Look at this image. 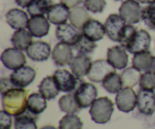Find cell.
<instances>
[{
  "instance_id": "21",
  "label": "cell",
  "mask_w": 155,
  "mask_h": 129,
  "mask_svg": "<svg viewBox=\"0 0 155 129\" xmlns=\"http://www.w3.org/2000/svg\"><path fill=\"white\" fill-rule=\"evenodd\" d=\"M82 33L93 42L99 41L106 34L105 27L101 22L96 20L91 19L86 23L82 30Z\"/></svg>"
},
{
  "instance_id": "18",
  "label": "cell",
  "mask_w": 155,
  "mask_h": 129,
  "mask_svg": "<svg viewBox=\"0 0 155 129\" xmlns=\"http://www.w3.org/2000/svg\"><path fill=\"white\" fill-rule=\"evenodd\" d=\"M6 21L12 28L15 30H22L28 26L29 18L24 11L18 8L9 10L6 14Z\"/></svg>"
},
{
  "instance_id": "37",
  "label": "cell",
  "mask_w": 155,
  "mask_h": 129,
  "mask_svg": "<svg viewBox=\"0 0 155 129\" xmlns=\"http://www.w3.org/2000/svg\"><path fill=\"white\" fill-rule=\"evenodd\" d=\"M107 2L106 0H85L84 7L92 13H101L104 11Z\"/></svg>"
},
{
  "instance_id": "24",
  "label": "cell",
  "mask_w": 155,
  "mask_h": 129,
  "mask_svg": "<svg viewBox=\"0 0 155 129\" xmlns=\"http://www.w3.org/2000/svg\"><path fill=\"white\" fill-rule=\"evenodd\" d=\"M14 47L20 51H24L33 43V35L25 29L18 30L15 32L12 38Z\"/></svg>"
},
{
  "instance_id": "28",
  "label": "cell",
  "mask_w": 155,
  "mask_h": 129,
  "mask_svg": "<svg viewBox=\"0 0 155 129\" xmlns=\"http://www.w3.org/2000/svg\"><path fill=\"white\" fill-rule=\"evenodd\" d=\"M61 110L67 114H76L81 110V107L77 103L74 94H68L61 97L58 101Z\"/></svg>"
},
{
  "instance_id": "35",
  "label": "cell",
  "mask_w": 155,
  "mask_h": 129,
  "mask_svg": "<svg viewBox=\"0 0 155 129\" xmlns=\"http://www.w3.org/2000/svg\"><path fill=\"white\" fill-rule=\"evenodd\" d=\"M137 30L134 26L132 24H126L124 27L123 28L119 37V42L121 44V46L123 48H125L129 42L132 40L133 36L136 35Z\"/></svg>"
},
{
  "instance_id": "5",
  "label": "cell",
  "mask_w": 155,
  "mask_h": 129,
  "mask_svg": "<svg viewBox=\"0 0 155 129\" xmlns=\"http://www.w3.org/2000/svg\"><path fill=\"white\" fill-rule=\"evenodd\" d=\"M115 72L116 69L109 63L108 60L99 59L92 62L87 77L93 82H102L107 75Z\"/></svg>"
},
{
  "instance_id": "40",
  "label": "cell",
  "mask_w": 155,
  "mask_h": 129,
  "mask_svg": "<svg viewBox=\"0 0 155 129\" xmlns=\"http://www.w3.org/2000/svg\"><path fill=\"white\" fill-rule=\"evenodd\" d=\"M61 3L68 6L69 8H73L78 6L80 3L83 2V0H60Z\"/></svg>"
},
{
  "instance_id": "45",
  "label": "cell",
  "mask_w": 155,
  "mask_h": 129,
  "mask_svg": "<svg viewBox=\"0 0 155 129\" xmlns=\"http://www.w3.org/2000/svg\"><path fill=\"white\" fill-rule=\"evenodd\" d=\"M115 1H123V0H115Z\"/></svg>"
},
{
  "instance_id": "36",
  "label": "cell",
  "mask_w": 155,
  "mask_h": 129,
  "mask_svg": "<svg viewBox=\"0 0 155 129\" xmlns=\"http://www.w3.org/2000/svg\"><path fill=\"white\" fill-rule=\"evenodd\" d=\"M139 85L142 89L154 90L155 89V71L148 70L142 74L139 81Z\"/></svg>"
},
{
  "instance_id": "23",
  "label": "cell",
  "mask_w": 155,
  "mask_h": 129,
  "mask_svg": "<svg viewBox=\"0 0 155 129\" xmlns=\"http://www.w3.org/2000/svg\"><path fill=\"white\" fill-rule=\"evenodd\" d=\"M59 90L53 76H47L42 79L39 85V92L46 100H52L58 95Z\"/></svg>"
},
{
  "instance_id": "25",
  "label": "cell",
  "mask_w": 155,
  "mask_h": 129,
  "mask_svg": "<svg viewBox=\"0 0 155 129\" xmlns=\"http://www.w3.org/2000/svg\"><path fill=\"white\" fill-rule=\"evenodd\" d=\"M154 57L149 51L135 54L133 58V66L140 71L151 70Z\"/></svg>"
},
{
  "instance_id": "31",
  "label": "cell",
  "mask_w": 155,
  "mask_h": 129,
  "mask_svg": "<svg viewBox=\"0 0 155 129\" xmlns=\"http://www.w3.org/2000/svg\"><path fill=\"white\" fill-rule=\"evenodd\" d=\"M141 76H142L141 71L134 66L125 69L121 74V79L124 86L129 88L136 86L140 81Z\"/></svg>"
},
{
  "instance_id": "15",
  "label": "cell",
  "mask_w": 155,
  "mask_h": 129,
  "mask_svg": "<svg viewBox=\"0 0 155 129\" xmlns=\"http://www.w3.org/2000/svg\"><path fill=\"white\" fill-rule=\"evenodd\" d=\"M82 33L74 27L72 24L68 23L60 24L56 29V37L61 42L67 43L74 46L78 40Z\"/></svg>"
},
{
  "instance_id": "34",
  "label": "cell",
  "mask_w": 155,
  "mask_h": 129,
  "mask_svg": "<svg viewBox=\"0 0 155 129\" xmlns=\"http://www.w3.org/2000/svg\"><path fill=\"white\" fill-rule=\"evenodd\" d=\"M142 20L148 29L155 30V2L148 4L142 9Z\"/></svg>"
},
{
  "instance_id": "8",
  "label": "cell",
  "mask_w": 155,
  "mask_h": 129,
  "mask_svg": "<svg viewBox=\"0 0 155 129\" xmlns=\"http://www.w3.org/2000/svg\"><path fill=\"white\" fill-rule=\"evenodd\" d=\"M1 60L6 68L13 70L24 66L27 62L24 53L15 48H6L2 54Z\"/></svg>"
},
{
  "instance_id": "17",
  "label": "cell",
  "mask_w": 155,
  "mask_h": 129,
  "mask_svg": "<svg viewBox=\"0 0 155 129\" xmlns=\"http://www.w3.org/2000/svg\"><path fill=\"white\" fill-rule=\"evenodd\" d=\"M48 21V18H45L44 15L33 16L29 20L27 28L33 36L43 37L49 32L50 24Z\"/></svg>"
},
{
  "instance_id": "16",
  "label": "cell",
  "mask_w": 155,
  "mask_h": 129,
  "mask_svg": "<svg viewBox=\"0 0 155 129\" xmlns=\"http://www.w3.org/2000/svg\"><path fill=\"white\" fill-rule=\"evenodd\" d=\"M109 63L117 69H125L128 65L129 58L125 48L122 46H114L108 48L107 53Z\"/></svg>"
},
{
  "instance_id": "13",
  "label": "cell",
  "mask_w": 155,
  "mask_h": 129,
  "mask_svg": "<svg viewBox=\"0 0 155 129\" xmlns=\"http://www.w3.org/2000/svg\"><path fill=\"white\" fill-rule=\"evenodd\" d=\"M52 59L57 66H64L71 64L74 59L72 46L64 42H59L54 46L52 53Z\"/></svg>"
},
{
  "instance_id": "6",
  "label": "cell",
  "mask_w": 155,
  "mask_h": 129,
  "mask_svg": "<svg viewBox=\"0 0 155 129\" xmlns=\"http://www.w3.org/2000/svg\"><path fill=\"white\" fill-rule=\"evenodd\" d=\"M120 15L127 24H135L142 20V9L136 0H126L119 9Z\"/></svg>"
},
{
  "instance_id": "22",
  "label": "cell",
  "mask_w": 155,
  "mask_h": 129,
  "mask_svg": "<svg viewBox=\"0 0 155 129\" xmlns=\"http://www.w3.org/2000/svg\"><path fill=\"white\" fill-rule=\"evenodd\" d=\"M91 19L88 10L85 7L77 6L73 8L70 11V22L75 28L81 31L85 24Z\"/></svg>"
},
{
  "instance_id": "39",
  "label": "cell",
  "mask_w": 155,
  "mask_h": 129,
  "mask_svg": "<svg viewBox=\"0 0 155 129\" xmlns=\"http://www.w3.org/2000/svg\"><path fill=\"white\" fill-rule=\"evenodd\" d=\"M1 94L3 95L8 91L11 89H15V85L13 84L10 78H2L1 79Z\"/></svg>"
},
{
  "instance_id": "43",
  "label": "cell",
  "mask_w": 155,
  "mask_h": 129,
  "mask_svg": "<svg viewBox=\"0 0 155 129\" xmlns=\"http://www.w3.org/2000/svg\"><path fill=\"white\" fill-rule=\"evenodd\" d=\"M40 129H57V128L54 126H51V125H46V126L42 127V128H41Z\"/></svg>"
},
{
  "instance_id": "9",
  "label": "cell",
  "mask_w": 155,
  "mask_h": 129,
  "mask_svg": "<svg viewBox=\"0 0 155 129\" xmlns=\"http://www.w3.org/2000/svg\"><path fill=\"white\" fill-rule=\"evenodd\" d=\"M151 42V38L149 33L145 30H137L136 35L124 48L131 54H135L142 51H148Z\"/></svg>"
},
{
  "instance_id": "11",
  "label": "cell",
  "mask_w": 155,
  "mask_h": 129,
  "mask_svg": "<svg viewBox=\"0 0 155 129\" xmlns=\"http://www.w3.org/2000/svg\"><path fill=\"white\" fill-rule=\"evenodd\" d=\"M137 107L141 113L151 116L155 112V93L154 90L142 89L137 94Z\"/></svg>"
},
{
  "instance_id": "38",
  "label": "cell",
  "mask_w": 155,
  "mask_h": 129,
  "mask_svg": "<svg viewBox=\"0 0 155 129\" xmlns=\"http://www.w3.org/2000/svg\"><path fill=\"white\" fill-rule=\"evenodd\" d=\"M12 124V116L4 110L0 112V129H11Z\"/></svg>"
},
{
  "instance_id": "26",
  "label": "cell",
  "mask_w": 155,
  "mask_h": 129,
  "mask_svg": "<svg viewBox=\"0 0 155 129\" xmlns=\"http://www.w3.org/2000/svg\"><path fill=\"white\" fill-rule=\"evenodd\" d=\"M38 115L30 113L28 110L19 116H15V129H37Z\"/></svg>"
},
{
  "instance_id": "10",
  "label": "cell",
  "mask_w": 155,
  "mask_h": 129,
  "mask_svg": "<svg viewBox=\"0 0 155 129\" xmlns=\"http://www.w3.org/2000/svg\"><path fill=\"white\" fill-rule=\"evenodd\" d=\"M36 76V72L30 66H24L14 70L11 74L10 79L15 87L24 89L31 84Z\"/></svg>"
},
{
  "instance_id": "29",
  "label": "cell",
  "mask_w": 155,
  "mask_h": 129,
  "mask_svg": "<svg viewBox=\"0 0 155 129\" xmlns=\"http://www.w3.org/2000/svg\"><path fill=\"white\" fill-rule=\"evenodd\" d=\"M102 86L107 92L111 94H117L124 87L121 76L115 73L107 75L102 81Z\"/></svg>"
},
{
  "instance_id": "20",
  "label": "cell",
  "mask_w": 155,
  "mask_h": 129,
  "mask_svg": "<svg viewBox=\"0 0 155 129\" xmlns=\"http://www.w3.org/2000/svg\"><path fill=\"white\" fill-rule=\"evenodd\" d=\"M92 63L91 59L86 54H79L74 57L70 66L72 73H74L77 77L82 78L85 76H87L92 66Z\"/></svg>"
},
{
  "instance_id": "32",
  "label": "cell",
  "mask_w": 155,
  "mask_h": 129,
  "mask_svg": "<svg viewBox=\"0 0 155 129\" xmlns=\"http://www.w3.org/2000/svg\"><path fill=\"white\" fill-rule=\"evenodd\" d=\"M73 47L80 54L86 55V54L93 52L94 50L97 48V45L95 43V42L91 40L90 39H89L87 36H86L82 33L77 42Z\"/></svg>"
},
{
  "instance_id": "42",
  "label": "cell",
  "mask_w": 155,
  "mask_h": 129,
  "mask_svg": "<svg viewBox=\"0 0 155 129\" xmlns=\"http://www.w3.org/2000/svg\"><path fill=\"white\" fill-rule=\"evenodd\" d=\"M136 1L142 4H151V3L155 2V0H136Z\"/></svg>"
},
{
  "instance_id": "14",
  "label": "cell",
  "mask_w": 155,
  "mask_h": 129,
  "mask_svg": "<svg viewBox=\"0 0 155 129\" xmlns=\"http://www.w3.org/2000/svg\"><path fill=\"white\" fill-rule=\"evenodd\" d=\"M26 52L32 60L37 62L45 61L48 60L51 54V46L45 42L36 41L28 47Z\"/></svg>"
},
{
  "instance_id": "4",
  "label": "cell",
  "mask_w": 155,
  "mask_h": 129,
  "mask_svg": "<svg viewBox=\"0 0 155 129\" xmlns=\"http://www.w3.org/2000/svg\"><path fill=\"white\" fill-rule=\"evenodd\" d=\"M74 95L81 108H88L97 99L98 90L94 85L84 82L77 88Z\"/></svg>"
},
{
  "instance_id": "2",
  "label": "cell",
  "mask_w": 155,
  "mask_h": 129,
  "mask_svg": "<svg viewBox=\"0 0 155 129\" xmlns=\"http://www.w3.org/2000/svg\"><path fill=\"white\" fill-rule=\"evenodd\" d=\"M114 112V104L107 97L97 98L91 106L89 114L92 121L98 124L109 122Z\"/></svg>"
},
{
  "instance_id": "41",
  "label": "cell",
  "mask_w": 155,
  "mask_h": 129,
  "mask_svg": "<svg viewBox=\"0 0 155 129\" xmlns=\"http://www.w3.org/2000/svg\"><path fill=\"white\" fill-rule=\"evenodd\" d=\"M33 0H15L17 4L21 8H27Z\"/></svg>"
},
{
  "instance_id": "3",
  "label": "cell",
  "mask_w": 155,
  "mask_h": 129,
  "mask_svg": "<svg viewBox=\"0 0 155 129\" xmlns=\"http://www.w3.org/2000/svg\"><path fill=\"white\" fill-rule=\"evenodd\" d=\"M54 80L60 92H75L77 88L84 82L81 78L77 77L74 73H71L65 69H58L53 74Z\"/></svg>"
},
{
  "instance_id": "44",
  "label": "cell",
  "mask_w": 155,
  "mask_h": 129,
  "mask_svg": "<svg viewBox=\"0 0 155 129\" xmlns=\"http://www.w3.org/2000/svg\"><path fill=\"white\" fill-rule=\"evenodd\" d=\"M152 70L155 71V57L154 58V62H153V66H152Z\"/></svg>"
},
{
  "instance_id": "12",
  "label": "cell",
  "mask_w": 155,
  "mask_h": 129,
  "mask_svg": "<svg viewBox=\"0 0 155 129\" xmlns=\"http://www.w3.org/2000/svg\"><path fill=\"white\" fill-rule=\"evenodd\" d=\"M126 24V21L120 15L112 14L109 15L104 24L107 37L114 42H119L120 34Z\"/></svg>"
},
{
  "instance_id": "33",
  "label": "cell",
  "mask_w": 155,
  "mask_h": 129,
  "mask_svg": "<svg viewBox=\"0 0 155 129\" xmlns=\"http://www.w3.org/2000/svg\"><path fill=\"white\" fill-rule=\"evenodd\" d=\"M81 119L75 114H67L59 122V129H83Z\"/></svg>"
},
{
  "instance_id": "19",
  "label": "cell",
  "mask_w": 155,
  "mask_h": 129,
  "mask_svg": "<svg viewBox=\"0 0 155 129\" xmlns=\"http://www.w3.org/2000/svg\"><path fill=\"white\" fill-rule=\"evenodd\" d=\"M69 8L62 3L53 5L47 13V18L49 22L55 25L65 24L69 19Z\"/></svg>"
},
{
  "instance_id": "30",
  "label": "cell",
  "mask_w": 155,
  "mask_h": 129,
  "mask_svg": "<svg viewBox=\"0 0 155 129\" xmlns=\"http://www.w3.org/2000/svg\"><path fill=\"white\" fill-rule=\"evenodd\" d=\"M54 0H33L27 8V12L30 16L44 15L53 5Z\"/></svg>"
},
{
  "instance_id": "7",
  "label": "cell",
  "mask_w": 155,
  "mask_h": 129,
  "mask_svg": "<svg viewBox=\"0 0 155 129\" xmlns=\"http://www.w3.org/2000/svg\"><path fill=\"white\" fill-rule=\"evenodd\" d=\"M116 104L119 110L130 113L137 106V95L132 88L125 87L117 95Z\"/></svg>"
},
{
  "instance_id": "1",
  "label": "cell",
  "mask_w": 155,
  "mask_h": 129,
  "mask_svg": "<svg viewBox=\"0 0 155 129\" xmlns=\"http://www.w3.org/2000/svg\"><path fill=\"white\" fill-rule=\"evenodd\" d=\"M29 91L24 89H11L2 95L3 110L13 116L24 113L27 109V95Z\"/></svg>"
},
{
  "instance_id": "27",
  "label": "cell",
  "mask_w": 155,
  "mask_h": 129,
  "mask_svg": "<svg viewBox=\"0 0 155 129\" xmlns=\"http://www.w3.org/2000/svg\"><path fill=\"white\" fill-rule=\"evenodd\" d=\"M46 107V99L40 94L33 93L27 98V109L30 113L39 116Z\"/></svg>"
}]
</instances>
